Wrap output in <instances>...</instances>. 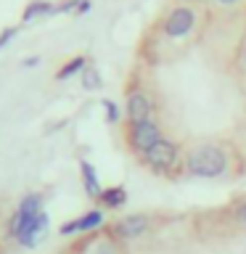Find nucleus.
Segmentation results:
<instances>
[{"instance_id": "13", "label": "nucleus", "mask_w": 246, "mask_h": 254, "mask_svg": "<svg viewBox=\"0 0 246 254\" xmlns=\"http://www.w3.org/2000/svg\"><path fill=\"white\" fill-rule=\"evenodd\" d=\"M51 13H56V3H51V0H32V3L24 8L21 19H24V21H32V19L51 16Z\"/></svg>"}, {"instance_id": "9", "label": "nucleus", "mask_w": 246, "mask_h": 254, "mask_svg": "<svg viewBox=\"0 0 246 254\" xmlns=\"http://www.w3.org/2000/svg\"><path fill=\"white\" fill-rule=\"evenodd\" d=\"M48 225H51L48 214H45V212H40L37 217H35V220H32L29 225H27V230H24V233H21L19 238H16V241H19L21 246H27V249H29V246H35L37 241H43V236L48 233Z\"/></svg>"}, {"instance_id": "12", "label": "nucleus", "mask_w": 246, "mask_h": 254, "mask_svg": "<svg viewBox=\"0 0 246 254\" xmlns=\"http://www.w3.org/2000/svg\"><path fill=\"white\" fill-rule=\"evenodd\" d=\"M98 204L103 206V209H122V206L127 204V190L122 186H109L101 190L98 196Z\"/></svg>"}, {"instance_id": "14", "label": "nucleus", "mask_w": 246, "mask_h": 254, "mask_svg": "<svg viewBox=\"0 0 246 254\" xmlns=\"http://www.w3.org/2000/svg\"><path fill=\"white\" fill-rule=\"evenodd\" d=\"M85 69H87V59H85V56H74V59H69L59 71H56V79L63 82V79H69V77H74V74H82Z\"/></svg>"}, {"instance_id": "10", "label": "nucleus", "mask_w": 246, "mask_h": 254, "mask_svg": "<svg viewBox=\"0 0 246 254\" xmlns=\"http://www.w3.org/2000/svg\"><path fill=\"white\" fill-rule=\"evenodd\" d=\"M222 220H225L230 228L244 230L246 228V196L233 198V201L225 206V212H222Z\"/></svg>"}, {"instance_id": "1", "label": "nucleus", "mask_w": 246, "mask_h": 254, "mask_svg": "<svg viewBox=\"0 0 246 254\" xmlns=\"http://www.w3.org/2000/svg\"><path fill=\"white\" fill-rule=\"evenodd\" d=\"M244 156L238 154L233 138H196L185 143L183 178L190 180H233L244 175Z\"/></svg>"}, {"instance_id": "7", "label": "nucleus", "mask_w": 246, "mask_h": 254, "mask_svg": "<svg viewBox=\"0 0 246 254\" xmlns=\"http://www.w3.org/2000/svg\"><path fill=\"white\" fill-rule=\"evenodd\" d=\"M40 212H43V196L40 193H27L21 198V204L16 206L11 222H8V233H11V238H19Z\"/></svg>"}, {"instance_id": "23", "label": "nucleus", "mask_w": 246, "mask_h": 254, "mask_svg": "<svg viewBox=\"0 0 246 254\" xmlns=\"http://www.w3.org/2000/svg\"><path fill=\"white\" fill-rule=\"evenodd\" d=\"M196 3H204V0H196Z\"/></svg>"}, {"instance_id": "16", "label": "nucleus", "mask_w": 246, "mask_h": 254, "mask_svg": "<svg viewBox=\"0 0 246 254\" xmlns=\"http://www.w3.org/2000/svg\"><path fill=\"white\" fill-rule=\"evenodd\" d=\"M233 138V143H236V148H238V154L244 156V162H246V117L238 122V127H236V132L230 135Z\"/></svg>"}, {"instance_id": "8", "label": "nucleus", "mask_w": 246, "mask_h": 254, "mask_svg": "<svg viewBox=\"0 0 246 254\" xmlns=\"http://www.w3.org/2000/svg\"><path fill=\"white\" fill-rule=\"evenodd\" d=\"M103 212L101 209H90V212H85L82 217H77V220H69V222H63V225L59 228V233L61 236H74V233H93V230H98L103 225Z\"/></svg>"}, {"instance_id": "6", "label": "nucleus", "mask_w": 246, "mask_h": 254, "mask_svg": "<svg viewBox=\"0 0 246 254\" xmlns=\"http://www.w3.org/2000/svg\"><path fill=\"white\" fill-rule=\"evenodd\" d=\"M124 117L127 122H143V119L156 117V101L146 87H130L124 98Z\"/></svg>"}, {"instance_id": "3", "label": "nucleus", "mask_w": 246, "mask_h": 254, "mask_svg": "<svg viewBox=\"0 0 246 254\" xmlns=\"http://www.w3.org/2000/svg\"><path fill=\"white\" fill-rule=\"evenodd\" d=\"M196 27H198V11L185 3L172 5L159 21V29H162V37L167 43H183L193 35Z\"/></svg>"}, {"instance_id": "15", "label": "nucleus", "mask_w": 246, "mask_h": 254, "mask_svg": "<svg viewBox=\"0 0 246 254\" xmlns=\"http://www.w3.org/2000/svg\"><path fill=\"white\" fill-rule=\"evenodd\" d=\"M101 85H103L101 71L95 69V66H87V69L82 71V87H85V90H98Z\"/></svg>"}, {"instance_id": "22", "label": "nucleus", "mask_w": 246, "mask_h": 254, "mask_svg": "<svg viewBox=\"0 0 246 254\" xmlns=\"http://www.w3.org/2000/svg\"><path fill=\"white\" fill-rule=\"evenodd\" d=\"M241 69H244V74H246V43H244V53H241Z\"/></svg>"}, {"instance_id": "21", "label": "nucleus", "mask_w": 246, "mask_h": 254, "mask_svg": "<svg viewBox=\"0 0 246 254\" xmlns=\"http://www.w3.org/2000/svg\"><path fill=\"white\" fill-rule=\"evenodd\" d=\"M217 5H222V8H233V5H238L241 0H214Z\"/></svg>"}, {"instance_id": "17", "label": "nucleus", "mask_w": 246, "mask_h": 254, "mask_svg": "<svg viewBox=\"0 0 246 254\" xmlns=\"http://www.w3.org/2000/svg\"><path fill=\"white\" fill-rule=\"evenodd\" d=\"M101 106H103V111H106V122L109 125H119V106L114 101H101Z\"/></svg>"}, {"instance_id": "19", "label": "nucleus", "mask_w": 246, "mask_h": 254, "mask_svg": "<svg viewBox=\"0 0 246 254\" xmlns=\"http://www.w3.org/2000/svg\"><path fill=\"white\" fill-rule=\"evenodd\" d=\"M90 8H93V3H90V0H79V5H77V16H82V13H87V11H90Z\"/></svg>"}, {"instance_id": "20", "label": "nucleus", "mask_w": 246, "mask_h": 254, "mask_svg": "<svg viewBox=\"0 0 246 254\" xmlns=\"http://www.w3.org/2000/svg\"><path fill=\"white\" fill-rule=\"evenodd\" d=\"M37 64H40V56H29V59H24V61H21V66L32 69V66H37Z\"/></svg>"}, {"instance_id": "18", "label": "nucleus", "mask_w": 246, "mask_h": 254, "mask_svg": "<svg viewBox=\"0 0 246 254\" xmlns=\"http://www.w3.org/2000/svg\"><path fill=\"white\" fill-rule=\"evenodd\" d=\"M13 37H16V27H8V29H3V32H0V48H5V45L11 43Z\"/></svg>"}, {"instance_id": "5", "label": "nucleus", "mask_w": 246, "mask_h": 254, "mask_svg": "<svg viewBox=\"0 0 246 254\" xmlns=\"http://www.w3.org/2000/svg\"><path fill=\"white\" fill-rule=\"evenodd\" d=\"M154 228V214L148 212H135V214H127V217L117 220L111 225V236L117 238L119 244H127V241H138Z\"/></svg>"}, {"instance_id": "11", "label": "nucleus", "mask_w": 246, "mask_h": 254, "mask_svg": "<svg viewBox=\"0 0 246 254\" xmlns=\"http://www.w3.org/2000/svg\"><path fill=\"white\" fill-rule=\"evenodd\" d=\"M79 175H82V186H85V193L95 198L98 201V196H101V180H98V172H95V167L90 162H79Z\"/></svg>"}, {"instance_id": "4", "label": "nucleus", "mask_w": 246, "mask_h": 254, "mask_svg": "<svg viewBox=\"0 0 246 254\" xmlns=\"http://www.w3.org/2000/svg\"><path fill=\"white\" fill-rule=\"evenodd\" d=\"M164 125L159 117H151V119H143V122H127V130H124V143L130 148V154L138 159L143 156L148 148H154L159 140L164 138Z\"/></svg>"}, {"instance_id": "2", "label": "nucleus", "mask_w": 246, "mask_h": 254, "mask_svg": "<svg viewBox=\"0 0 246 254\" xmlns=\"http://www.w3.org/2000/svg\"><path fill=\"white\" fill-rule=\"evenodd\" d=\"M183 154H185V143L172 138V135H164L154 148H148L143 156H138V162L148 172H154L164 180H180L183 178Z\"/></svg>"}]
</instances>
